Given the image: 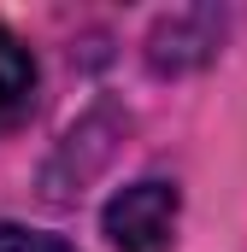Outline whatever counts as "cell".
<instances>
[{"instance_id": "1", "label": "cell", "mask_w": 247, "mask_h": 252, "mask_svg": "<svg viewBox=\"0 0 247 252\" xmlns=\"http://www.w3.org/2000/svg\"><path fill=\"white\" fill-rule=\"evenodd\" d=\"M177 211H183V193L153 176V182H129L124 193H112L100 211V229L118 252H165L177 235Z\"/></svg>"}, {"instance_id": "2", "label": "cell", "mask_w": 247, "mask_h": 252, "mask_svg": "<svg viewBox=\"0 0 247 252\" xmlns=\"http://www.w3.org/2000/svg\"><path fill=\"white\" fill-rule=\"evenodd\" d=\"M218 41H224V12L188 6V12H171V18L153 24V35H147V64L177 76V70L206 64L212 53H218Z\"/></svg>"}, {"instance_id": "3", "label": "cell", "mask_w": 247, "mask_h": 252, "mask_svg": "<svg viewBox=\"0 0 247 252\" xmlns=\"http://www.w3.org/2000/svg\"><path fill=\"white\" fill-rule=\"evenodd\" d=\"M30 106H36V59H30V47L0 24V135L24 124Z\"/></svg>"}, {"instance_id": "4", "label": "cell", "mask_w": 247, "mask_h": 252, "mask_svg": "<svg viewBox=\"0 0 247 252\" xmlns=\"http://www.w3.org/2000/svg\"><path fill=\"white\" fill-rule=\"evenodd\" d=\"M0 252H71L59 235H36V229H18V223H0Z\"/></svg>"}]
</instances>
